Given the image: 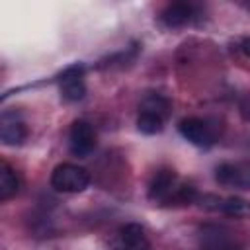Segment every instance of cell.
Instances as JSON below:
<instances>
[{
  "label": "cell",
  "instance_id": "obj_1",
  "mask_svg": "<svg viewBox=\"0 0 250 250\" xmlns=\"http://www.w3.org/2000/svg\"><path fill=\"white\" fill-rule=\"evenodd\" d=\"M90 184V174L76 164H59L53 174H51V186L57 191H64V193H78L84 191Z\"/></svg>",
  "mask_w": 250,
  "mask_h": 250
},
{
  "label": "cell",
  "instance_id": "obj_7",
  "mask_svg": "<svg viewBox=\"0 0 250 250\" xmlns=\"http://www.w3.org/2000/svg\"><path fill=\"white\" fill-rule=\"evenodd\" d=\"M61 94L66 102H78L86 94V86L82 80V66H70L62 72L61 78Z\"/></svg>",
  "mask_w": 250,
  "mask_h": 250
},
{
  "label": "cell",
  "instance_id": "obj_2",
  "mask_svg": "<svg viewBox=\"0 0 250 250\" xmlns=\"http://www.w3.org/2000/svg\"><path fill=\"white\" fill-rule=\"evenodd\" d=\"M68 146H70V152L74 156L86 158L96 148V131H94V127L84 119L74 121L72 127H70V135H68Z\"/></svg>",
  "mask_w": 250,
  "mask_h": 250
},
{
  "label": "cell",
  "instance_id": "obj_11",
  "mask_svg": "<svg viewBox=\"0 0 250 250\" xmlns=\"http://www.w3.org/2000/svg\"><path fill=\"white\" fill-rule=\"evenodd\" d=\"M20 189V180L16 176V172L4 162L0 166V199L6 201L10 199L12 195H16Z\"/></svg>",
  "mask_w": 250,
  "mask_h": 250
},
{
  "label": "cell",
  "instance_id": "obj_6",
  "mask_svg": "<svg viewBox=\"0 0 250 250\" xmlns=\"http://www.w3.org/2000/svg\"><path fill=\"white\" fill-rule=\"evenodd\" d=\"M180 133L195 146H209L213 143V133L209 125L199 117H188L180 121Z\"/></svg>",
  "mask_w": 250,
  "mask_h": 250
},
{
  "label": "cell",
  "instance_id": "obj_9",
  "mask_svg": "<svg viewBox=\"0 0 250 250\" xmlns=\"http://www.w3.org/2000/svg\"><path fill=\"white\" fill-rule=\"evenodd\" d=\"M191 20V8L184 2H174L168 4L162 12V21L168 27H182Z\"/></svg>",
  "mask_w": 250,
  "mask_h": 250
},
{
  "label": "cell",
  "instance_id": "obj_13",
  "mask_svg": "<svg viewBox=\"0 0 250 250\" xmlns=\"http://www.w3.org/2000/svg\"><path fill=\"white\" fill-rule=\"evenodd\" d=\"M242 51H244V53L250 57V39H246V41L242 43Z\"/></svg>",
  "mask_w": 250,
  "mask_h": 250
},
{
  "label": "cell",
  "instance_id": "obj_12",
  "mask_svg": "<svg viewBox=\"0 0 250 250\" xmlns=\"http://www.w3.org/2000/svg\"><path fill=\"white\" fill-rule=\"evenodd\" d=\"M219 207L225 215L234 217V219L250 217V201H246L244 197H238V195H230V197L223 199Z\"/></svg>",
  "mask_w": 250,
  "mask_h": 250
},
{
  "label": "cell",
  "instance_id": "obj_14",
  "mask_svg": "<svg viewBox=\"0 0 250 250\" xmlns=\"http://www.w3.org/2000/svg\"><path fill=\"white\" fill-rule=\"evenodd\" d=\"M219 250H240V248H236V246H230V244H221V248Z\"/></svg>",
  "mask_w": 250,
  "mask_h": 250
},
{
  "label": "cell",
  "instance_id": "obj_8",
  "mask_svg": "<svg viewBox=\"0 0 250 250\" xmlns=\"http://www.w3.org/2000/svg\"><path fill=\"white\" fill-rule=\"evenodd\" d=\"M25 135H27V129H25L23 121L20 117H16V113L4 111L2 119H0V139H2V143L10 145V146H16V145L23 143Z\"/></svg>",
  "mask_w": 250,
  "mask_h": 250
},
{
  "label": "cell",
  "instance_id": "obj_4",
  "mask_svg": "<svg viewBox=\"0 0 250 250\" xmlns=\"http://www.w3.org/2000/svg\"><path fill=\"white\" fill-rule=\"evenodd\" d=\"M113 250H150V244L143 227L137 223H129L119 229L113 240Z\"/></svg>",
  "mask_w": 250,
  "mask_h": 250
},
{
  "label": "cell",
  "instance_id": "obj_3",
  "mask_svg": "<svg viewBox=\"0 0 250 250\" xmlns=\"http://www.w3.org/2000/svg\"><path fill=\"white\" fill-rule=\"evenodd\" d=\"M178 186L180 184H178L176 172L170 168H162L152 176V180L148 184V197L152 201H172Z\"/></svg>",
  "mask_w": 250,
  "mask_h": 250
},
{
  "label": "cell",
  "instance_id": "obj_5",
  "mask_svg": "<svg viewBox=\"0 0 250 250\" xmlns=\"http://www.w3.org/2000/svg\"><path fill=\"white\" fill-rule=\"evenodd\" d=\"M215 178L223 186H234V188L250 189V162L221 164L217 168Z\"/></svg>",
  "mask_w": 250,
  "mask_h": 250
},
{
  "label": "cell",
  "instance_id": "obj_10",
  "mask_svg": "<svg viewBox=\"0 0 250 250\" xmlns=\"http://www.w3.org/2000/svg\"><path fill=\"white\" fill-rule=\"evenodd\" d=\"M162 125H164V117L156 111H150V109H143L137 117V129L145 135H156L162 131Z\"/></svg>",
  "mask_w": 250,
  "mask_h": 250
}]
</instances>
